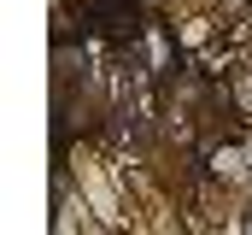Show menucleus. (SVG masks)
Here are the masks:
<instances>
[{
	"label": "nucleus",
	"mask_w": 252,
	"mask_h": 235,
	"mask_svg": "<svg viewBox=\"0 0 252 235\" xmlns=\"http://www.w3.org/2000/svg\"><path fill=\"white\" fill-rule=\"evenodd\" d=\"M211 41V18H188L182 24V47H205Z\"/></svg>",
	"instance_id": "obj_1"
},
{
	"label": "nucleus",
	"mask_w": 252,
	"mask_h": 235,
	"mask_svg": "<svg viewBox=\"0 0 252 235\" xmlns=\"http://www.w3.org/2000/svg\"><path fill=\"white\" fill-rule=\"evenodd\" d=\"M235 94H241V100L252 106V77H241V82H235Z\"/></svg>",
	"instance_id": "obj_2"
},
{
	"label": "nucleus",
	"mask_w": 252,
	"mask_h": 235,
	"mask_svg": "<svg viewBox=\"0 0 252 235\" xmlns=\"http://www.w3.org/2000/svg\"><path fill=\"white\" fill-rule=\"evenodd\" d=\"M229 6H235V12H241V6H252V0H229Z\"/></svg>",
	"instance_id": "obj_3"
}]
</instances>
